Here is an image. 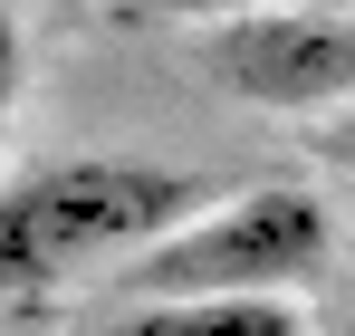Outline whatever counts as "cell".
I'll return each instance as SVG.
<instances>
[{
	"instance_id": "6",
	"label": "cell",
	"mask_w": 355,
	"mask_h": 336,
	"mask_svg": "<svg viewBox=\"0 0 355 336\" xmlns=\"http://www.w3.org/2000/svg\"><path fill=\"white\" fill-rule=\"evenodd\" d=\"M10 96H19V19L0 10V115H10Z\"/></svg>"
},
{
	"instance_id": "1",
	"label": "cell",
	"mask_w": 355,
	"mask_h": 336,
	"mask_svg": "<svg viewBox=\"0 0 355 336\" xmlns=\"http://www.w3.org/2000/svg\"><path fill=\"white\" fill-rule=\"evenodd\" d=\"M221 192L182 164L144 154H58L0 183V298H39L87 269H135L182 221H202Z\"/></svg>"
},
{
	"instance_id": "3",
	"label": "cell",
	"mask_w": 355,
	"mask_h": 336,
	"mask_svg": "<svg viewBox=\"0 0 355 336\" xmlns=\"http://www.w3.org/2000/svg\"><path fill=\"white\" fill-rule=\"evenodd\" d=\"M192 67L259 115H346L355 106V19L327 0H279L259 19L192 29Z\"/></svg>"
},
{
	"instance_id": "2",
	"label": "cell",
	"mask_w": 355,
	"mask_h": 336,
	"mask_svg": "<svg viewBox=\"0 0 355 336\" xmlns=\"http://www.w3.org/2000/svg\"><path fill=\"white\" fill-rule=\"evenodd\" d=\"M336 260V212L307 192V183H250L221 192L202 221H182L164 250H144L125 269V308H154V298H297Z\"/></svg>"
},
{
	"instance_id": "5",
	"label": "cell",
	"mask_w": 355,
	"mask_h": 336,
	"mask_svg": "<svg viewBox=\"0 0 355 336\" xmlns=\"http://www.w3.org/2000/svg\"><path fill=\"white\" fill-rule=\"evenodd\" d=\"M144 10L192 19V29H221V19H259V10H279V0H144Z\"/></svg>"
},
{
	"instance_id": "4",
	"label": "cell",
	"mask_w": 355,
	"mask_h": 336,
	"mask_svg": "<svg viewBox=\"0 0 355 336\" xmlns=\"http://www.w3.org/2000/svg\"><path fill=\"white\" fill-rule=\"evenodd\" d=\"M106 336H317L307 298H154V308H116Z\"/></svg>"
},
{
	"instance_id": "7",
	"label": "cell",
	"mask_w": 355,
	"mask_h": 336,
	"mask_svg": "<svg viewBox=\"0 0 355 336\" xmlns=\"http://www.w3.org/2000/svg\"><path fill=\"white\" fill-rule=\"evenodd\" d=\"M327 154H336V164H355V106L336 115V125H327Z\"/></svg>"
},
{
	"instance_id": "8",
	"label": "cell",
	"mask_w": 355,
	"mask_h": 336,
	"mask_svg": "<svg viewBox=\"0 0 355 336\" xmlns=\"http://www.w3.org/2000/svg\"><path fill=\"white\" fill-rule=\"evenodd\" d=\"M327 10H346V19H355V0H327Z\"/></svg>"
}]
</instances>
